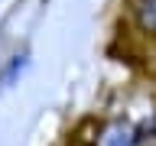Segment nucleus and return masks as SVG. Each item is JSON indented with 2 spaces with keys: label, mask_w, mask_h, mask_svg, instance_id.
I'll list each match as a JSON object with an SVG mask.
<instances>
[{
  "label": "nucleus",
  "mask_w": 156,
  "mask_h": 146,
  "mask_svg": "<svg viewBox=\"0 0 156 146\" xmlns=\"http://www.w3.org/2000/svg\"><path fill=\"white\" fill-rule=\"evenodd\" d=\"M88 146H140L136 120L127 117V114L104 117V120L94 127V133L88 136Z\"/></svg>",
  "instance_id": "1"
},
{
  "label": "nucleus",
  "mask_w": 156,
  "mask_h": 146,
  "mask_svg": "<svg viewBox=\"0 0 156 146\" xmlns=\"http://www.w3.org/2000/svg\"><path fill=\"white\" fill-rule=\"evenodd\" d=\"M127 16H130V23L140 36L156 39V0H130Z\"/></svg>",
  "instance_id": "2"
},
{
  "label": "nucleus",
  "mask_w": 156,
  "mask_h": 146,
  "mask_svg": "<svg viewBox=\"0 0 156 146\" xmlns=\"http://www.w3.org/2000/svg\"><path fill=\"white\" fill-rule=\"evenodd\" d=\"M26 68H29V52H13V55L7 58V65L0 68V94L16 85L20 78L26 75Z\"/></svg>",
  "instance_id": "3"
},
{
  "label": "nucleus",
  "mask_w": 156,
  "mask_h": 146,
  "mask_svg": "<svg viewBox=\"0 0 156 146\" xmlns=\"http://www.w3.org/2000/svg\"><path fill=\"white\" fill-rule=\"evenodd\" d=\"M136 136H140V146H156V114L136 120Z\"/></svg>",
  "instance_id": "4"
}]
</instances>
